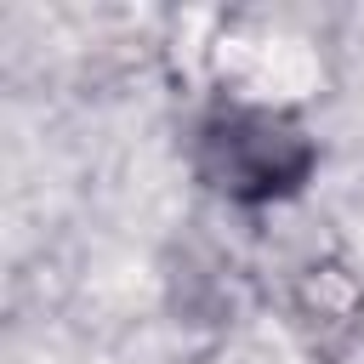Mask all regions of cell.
<instances>
[{
	"label": "cell",
	"mask_w": 364,
	"mask_h": 364,
	"mask_svg": "<svg viewBox=\"0 0 364 364\" xmlns=\"http://www.w3.org/2000/svg\"><path fill=\"white\" fill-rule=\"evenodd\" d=\"M318 165L313 136L279 114V108H256V102H233L216 108L199 136H193V171L205 188H216L233 205H273L290 199Z\"/></svg>",
	"instance_id": "1"
}]
</instances>
